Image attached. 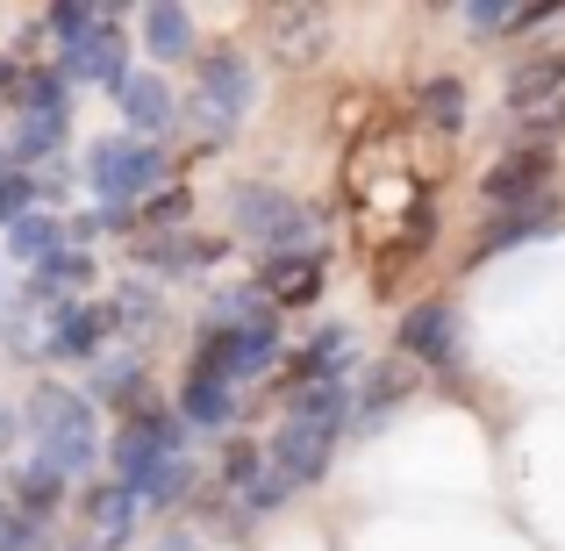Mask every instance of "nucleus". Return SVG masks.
Listing matches in <instances>:
<instances>
[{"label": "nucleus", "mask_w": 565, "mask_h": 551, "mask_svg": "<svg viewBox=\"0 0 565 551\" xmlns=\"http://www.w3.org/2000/svg\"><path fill=\"white\" fill-rule=\"evenodd\" d=\"M22 430H29V444H36L29 458L51 466V473H65V480H79V473L100 458V423H94V401H86L79 386L43 380L36 394L22 401Z\"/></svg>", "instance_id": "obj_1"}, {"label": "nucleus", "mask_w": 565, "mask_h": 551, "mask_svg": "<svg viewBox=\"0 0 565 551\" xmlns=\"http://www.w3.org/2000/svg\"><path fill=\"white\" fill-rule=\"evenodd\" d=\"M193 65H201V80H193V123L207 129V144H230L236 129H244V115L258 108V72H250L244 51H193Z\"/></svg>", "instance_id": "obj_2"}, {"label": "nucleus", "mask_w": 565, "mask_h": 551, "mask_svg": "<svg viewBox=\"0 0 565 551\" xmlns=\"http://www.w3.org/2000/svg\"><path fill=\"white\" fill-rule=\"evenodd\" d=\"M166 180H172L166 144L100 137L94 151H86V187H94V208H137V201H151Z\"/></svg>", "instance_id": "obj_3"}, {"label": "nucleus", "mask_w": 565, "mask_h": 551, "mask_svg": "<svg viewBox=\"0 0 565 551\" xmlns=\"http://www.w3.org/2000/svg\"><path fill=\"white\" fill-rule=\"evenodd\" d=\"M222 208H230V230L244 236V244H258L265 258H273V251H301L308 230H316V215L273 180H236L222 193Z\"/></svg>", "instance_id": "obj_4"}, {"label": "nucleus", "mask_w": 565, "mask_h": 551, "mask_svg": "<svg viewBox=\"0 0 565 551\" xmlns=\"http://www.w3.org/2000/svg\"><path fill=\"white\" fill-rule=\"evenodd\" d=\"M166 458H186V423L172 409H158V401H137V409L122 415V430L108 437V473L115 487H129L137 495L143 480H151Z\"/></svg>", "instance_id": "obj_5"}, {"label": "nucleus", "mask_w": 565, "mask_h": 551, "mask_svg": "<svg viewBox=\"0 0 565 551\" xmlns=\"http://www.w3.org/2000/svg\"><path fill=\"white\" fill-rule=\"evenodd\" d=\"M279 365V322H250V330H222V322H201V345H193V372L207 380H258V372Z\"/></svg>", "instance_id": "obj_6"}, {"label": "nucleus", "mask_w": 565, "mask_h": 551, "mask_svg": "<svg viewBox=\"0 0 565 551\" xmlns=\"http://www.w3.org/2000/svg\"><path fill=\"white\" fill-rule=\"evenodd\" d=\"M337 430H308V423H279L273 430V444H265V473H273L287 495H301V487H316L322 473H330V458H337Z\"/></svg>", "instance_id": "obj_7"}, {"label": "nucleus", "mask_w": 565, "mask_h": 551, "mask_svg": "<svg viewBox=\"0 0 565 551\" xmlns=\"http://www.w3.org/2000/svg\"><path fill=\"white\" fill-rule=\"evenodd\" d=\"M552 172H558V151H544V144H509V151L480 172V193L494 208H523V201H537V193H552Z\"/></svg>", "instance_id": "obj_8"}, {"label": "nucleus", "mask_w": 565, "mask_h": 551, "mask_svg": "<svg viewBox=\"0 0 565 551\" xmlns=\"http://www.w3.org/2000/svg\"><path fill=\"white\" fill-rule=\"evenodd\" d=\"M552 230H565V201L558 193H537V201H523V208H494V222L472 236V265L501 258V251L530 244V236H552Z\"/></svg>", "instance_id": "obj_9"}, {"label": "nucleus", "mask_w": 565, "mask_h": 551, "mask_svg": "<svg viewBox=\"0 0 565 551\" xmlns=\"http://www.w3.org/2000/svg\"><path fill=\"white\" fill-rule=\"evenodd\" d=\"M394 345H401L408 365H437V372L458 365V308L451 301H415L408 316H401Z\"/></svg>", "instance_id": "obj_10"}, {"label": "nucleus", "mask_w": 565, "mask_h": 551, "mask_svg": "<svg viewBox=\"0 0 565 551\" xmlns=\"http://www.w3.org/2000/svg\"><path fill=\"white\" fill-rule=\"evenodd\" d=\"M330 43H337V14L330 8H279L273 14V65L308 72Z\"/></svg>", "instance_id": "obj_11"}, {"label": "nucleus", "mask_w": 565, "mask_h": 551, "mask_svg": "<svg viewBox=\"0 0 565 551\" xmlns=\"http://www.w3.org/2000/svg\"><path fill=\"white\" fill-rule=\"evenodd\" d=\"M108 301H72V308H57L51 316V359H65V365H94V359H108Z\"/></svg>", "instance_id": "obj_12"}, {"label": "nucleus", "mask_w": 565, "mask_h": 551, "mask_svg": "<svg viewBox=\"0 0 565 551\" xmlns=\"http://www.w3.org/2000/svg\"><path fill=\"white\" fill-rule=\"evenodd\" d=\"M115 100H122V123H129L122 137H137V144H158L172 123H180V94H172L158 72H129V86Z\"/></svg>", "instance_id": "obj_13"}, {"label": "nucleus", "mask_w": 565, "mask_h": 551, "mask_svg": "<svg viewBox=\"0 0 565 551\" xmlns=\"http://www.w3.org/2000/svg\"><path fill=\"white\" fill-rule=\"evenodd\" d=\"M415 401V365L408 359H394V365H373L365 372V386H351V430H380L386 415H401Z\"/></svg>", "instance_id": "obj_14"}, {"label": "nucleus", "mask_w": 565, "mask_h": 551, "mask_svg": "<svg viewBox=\"0 0 565 551\" xmlns=\"http://www.w3.org/2000/svg\"><path fill=\"white\" fill-rule=\"evenodd\" d=\"M94 279V258L86 251H57V258H43V265H29V287H22V301L29 308H72V294Z\"/></svg>", "instance_id": "obj_15"}, {"label": "nucleus", "mask_w": 565, "mask_h": 551, "mask_svg": "<svg viewBox=\"0 0 565 551\" xmlns=\"http://www.w3.org/2000/svg\"><path fill=\"white\" fill-rule=\"evenodd\" d=\"M222 258V236H143L137 244V265L158 279H186V273H207Z\"/></svg>", "instance_id": "obj_16"}, {"label": "nucleus", "mask_w": 565, "mask_h": 551, "mask_svg": "<svg viewBox=\"0 0 565 551\" xmlns=\"http://www.w3.org/2000/svg\"><path fill=\"white\" fill-rule=\"evenodd\" d=\"M287 423H308V430H351V380H301L287 394Z\"/></svg>", "instance_id": "obj_17"}, {"label": "nucleus", "mask_w": 565, "mask_h": 551, "mask_svg": "<svg viewBox=\"0 0 565 551\" xmlns=\"http://www.w3.org/2000/svg\"><path fill=\"white\" fill-rule=\"evenodd\" d=\"M137 29H143V51H151L158 65L193 57V8H180V0H151V8L137 14Z\"/></svg>", "instance_id": "obj_18"}, {"label": "nucleus", "mask_w": 565, "mask_h": 551, "mask_svg": "<svg viewBox=\"0 0 565 551\" xmlns=\"http://www.w3.org/2000/svg\"><path fill=\"white\" fill-rule=\"evenodd\" d=\"M180 423L193 430H230L236 415H244V401H236V386L230 380H207V372H186V386H180Z\"/></svg>", "instance_id": "obj_19"}, {"label": "nucleus", "mask_w": 565, "mask_h": 551, "mask_svg": "<svg viewBox=\"0 0 565 551\" xmlns=\"http://www.w3.org/2000/svg\"><path fill=\"white\" fill-rule=\"evenodd\" d=\"M158 322H166V294L151 287V279H122L108 301V330L129 337V345H143V337H158Z\"/></svg>", "instance_id": "obj_20"}, {"label": "nucleus", "mask_w": 565, "mask_h": 551, "mask_svg": "<svg viewBox=\"0 0 565 551\" xmlns=\"http://www.w3.org/2000/svg\"><path fill=\"white\" fill-rule=\"evenodd\" d=\"M501 86H509V108H523V100H558L565 94V51H558V43H544V51L515 57Z\"/></svg>", "instance_id": "obj_21"}, {"label": "nucleus", "mask_w": 565, "mask_h": 551, "mask_svg": "<svg viewBox=\"0 0 565 551\" xmlns=\"http://www.w3.org/2000/svg\"><path fill=\"white\" fill-rule=\"evenodd\" d=\"M65 487H72L65 473H51V466H36V458H29V466H14V501H8V509L22 516V523L43 530V516L65 509Z\"/></svg>", "instance_id": "obj_22"}, {"label": "nucleus", "mask_w": 565, "mask_h": 551, "mask_svg": "<svg viewBox=\"0 0 565 551\" xmlns=\"http://www.w3.org/2000/svg\"><path fill=\"white\" fill-rule=\"evenodd\" d=\"M351 330L344 322H330V330H316L301 351H294V380H344V365H351Z\"/></svg>", "instance_id": "obj_23"}, {"label": "nucleus", "mask_w": 565, "mask_h": 551, "mask_svg": "<svg viewBox=\"0 0 565 551\" xmlns=\"http://www.w3.org/2000/svg\"><path fill=\"white\" fill-rule=\"evenodd\" d=\"M57 251H65V215L36 208V215L8 222V258H22V265H43V258H57Z\"/></svg>", "instance_id": "obj_24"}, {"label": "nucleus", "mask_w": 565, "mask_h": 551, "mask_svg": "<svg viewBox=\"0 0 565 551\" xmlns=\"http://www.w3.org/2000/svg\"><path fill=\"white\" fill-rule=\"evenodd\" d=\"M509 137L558 151V137H565V94L558 100H523V108H509Z\"/></svg>", "instance_id": "obj_25"}, {"label": "nucleus", "mask_w": 565, "mask_h": 551, "mask_svg": "<svg viewBox=\"0 0 565 551\" xmlns=\"http://www.w3.org/2000/svg\"><path fill=\"white\" fill-rule=\"evenodd\" d=\"M115 401V409H137L143 401V359H94V386H86V401Z\"/></svg>", "instance_id": "obj_26"}, {"label": "nucleus", "mask_w": 565, "mask_h": 551, "mask_svg": "<svg viewBox=\"0 0 565 551\" xmlns=\"http://www.w3.org/2000/svg\"><path fill=\"white\" fill-rule=\"evenodd\" d=\"M415 108H423L429 129L458 137V129H466V80H451V72H444V80H429L423 94H415Z\"/></svg>", "instance_id": "obj_27"}, {"label": "nucleus", "mask_w": 565, "mask_h": 551, "mask_svg": "<svg viewBox=\"0 0 565 551\" xmlns=\"http://www.w3.org/2000/svg\"><path fill=\"white\" fill-rule=\"evenodd\" d=\"M86 516H94L100 544H122V538H129V523H137V495L108 480V487H94V495H86Z\"/></svg>", "instance_id": "obj_28"}, {"label": "nucleus", "mask_w": 565, "mask_h": 551, "mask_svg": "<svg viewBox=\"0 0 565 551\" xmlns=\"http://www.w3.org/2000/svg\"><path fill=\"white\" fill-rule=\"evenodd\" d=\"M186 495H193V458H166V466L137 487V509H180Z\"/></svg>", "instance_id": "obj_29"}, {"label": "nucleus", "mask_w": 565, "mask_h": 551, "mask_svg": "<svg viewBox=\"0 0 565 551\" xmlns=\"http://www.w3.org/2000/svg\"><path fill=\"white\" fill-rule=\"evenodd\" d=\"M258 466H265V444H250V437H230L222 444V487H236V495H244L250 480H258ZM215 487V495H222Z\"/></svg>", "instance_id": "obj_30"}, {"label": "nucleus", "mask_w": 565, "mask_h": 551, "mask_svg": "<svg viewBox=\"0 0 565 551\" xmlns=\"http://www.w3.org/2000/svg\"><path fill=\"white\" fill-rule=\"evenodd\" d=\"M43 208V193H36V172H0V230H8V222H22V215H36Z\"/></svg>", "instance_id": "obj_31"}, {"label": "nucleus", "mask_w": 565, "mask_h": 551, "mask_svg": "<svg viewBox=\"0 0 565 551\" xmlns=\"http://www.w3.org/2000/svg\"><path fill=\"white\" fill-rule=\"evenodd\" d=\"M100 22H108V8H51V14H43V29H51V36L65 43V51H72L79 36H94Z\"/></svg>", "instance_id": "obj_32"}, {"label": "nucleus", "mask_w": 565, "mask_h": 551, "mask_svg": "<svg viewBox=\"0 0 565 551\" xmlns=\"http://www.w3.org/2000/svg\"><path fill=\"white\" fill-rule=\"evenodd\" d=\"M458 14H466L472 36H509L515 29V0H472V8H458Z\"/></svg>", "instance_id": "obj_33"}, {"label": "nucleus", "mask_w": 565, "mask_h": 551, "mask_svg": "<svg viewBox=\"0 0 565 551\" xmlns=\"http://www.w3.org/2000/svg\"><path fill=\"white\" fill-rule=\"evenodd\" d=\"M151 551H201V538H186V530H172V538H158Z\"/></svg>", "instance_id": "obj_34"}, {"label": "nucleus", "mask_w": 565, "mask_h": 551, "mask_svg": "<svg viewBox=\"0 0 565 551\" xmlns=\"http://www.w3.org/2000/svg\"><path fill=\"white\" fill-rule=\"evenodd\" d=\"M14 80H22V65H14V57H0V94H8Z\"/></svg>", "instance_id": "obj_35"}, {"label": "nucleus", "mask_w": 565, "mask_h": 551, "mask_svg": "<svg viewBox=\"0 0 565 551\" xmlns=\"http://www.w3.org/2000/svg\"><path fill=\"white\" fill-rule=\"evenodd\" d=\"M8 444H14V415L0 409V452H8Z\"/></svg>", "instance_id": "obj_36"}, {"label": "nucleus", "mask_w": 565, "mask_h": 551, "mask_svg": "<svg viewBox=\"0 0 565 551\" xmlns=\"http://www.w3.org/2000/svg\"><path fill=\"white\" fill-rule=\"evenodd\" d=\"M0 172H8V151H0Z\"/></svg>", "instance_id": "obj_37"}]
</instances>
